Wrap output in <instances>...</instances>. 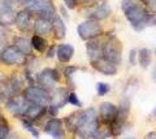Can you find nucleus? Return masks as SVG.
Returning <instances> with one entry per match:
<instances>
[{"instance_id": "obj_43", "label": "nucleus", "mask_w": 156, "mask_h": 139, "mask_svg": "<svg viewBox=\"0 0 156 139\" xmlns=\"http://www.w3.org/2000/svg\"><path fill=\"white\" fill-rule=\"evenodd\" d=\"M5 44H7V43H5V42H0V55H2V52H3V50H4V48H5V47H7Z\"/></svg>"}, {"instance_id": "obj_31", "label": "nucleus", "mask_w": 156, "mask_h": 139, "mask_svg": "<svg viewBox=\"0 0 156 139\" xmlns=\"http://www.w3.org/2000/svg\"><path fill=\"white\" fill-rule=\"evenodd\" d=\"M143 5L147 8V11L150 13H155L156 14V0H144Z\"/></svg>"}, {"instance_id": "obj_26", "label": "nucleus", "mask_w": 156, "mask_h": 139, "mask_svg": "<svg viewBox=\"0 0 156 139\" xmlns=\"http://www.w3.org/2000/svg\"><path fill=\"white\" fill-rule=\"evenodd\" d=\"M20 122H21V125L23 126V129H25V130H27L34 138L38 139L39 137H41V133H39L38 127L35 126V123H34V122L29 121V120H26V118H21V120H20Z\"/></svg>"}, {"instance_id": "obj_3", "label": "nucleus", "mask_w": 156, "mask_h": 139, "mask_svg": "<svg viewBox=\"0 0 156 139\" xmlns=\"http://www.w3.org/2000/svg\"><path fill=\"white\" fill-rule=\"evenodd\" d=\"M103 56L117 66L122 63V42L113 33H107V39L103 46Z\"/></svg>"}, {"instance_id": "obj_21", "label": "nucleus", "mask_w": 156, "mask_h": 139, "mask_svg": "<svg viewBox=\"0 0 156 139\" xmlns=\"http://www.w3.org/2000/svg\"><path fill=\"white\" fill-rule=\"evenodd\" d=\"M16 92L12 87V83L9 82V79H0V100L3 103H5L8 99L16 96Z\"/></svg>"}, {"instance_id": "obj_36", "label": "nucleus", "mask_w": 156, "mask_h": 139, "mask_svg": "<svg viewBox=\"0 0 156 139\" xmlns=\"http://www.w3.org/2000/svg\"><path fill=\"white\" fill-rule=\"evenodd\" d=\"M64 4L68 9H76V7L78 5L77 0H64Z\"/></svg>"}, {"instance_id": "obj_27", "label": "nucleus", "mask_w": 156, "mask_h": 139, "mask_svg": "<svg viewBox=\"0 0 156 139\" xmlns=\"http://www.w3.org/2000/svg\"><path fill=\"white\" fill-rule=\"evenodd\" d=\"M95 90H96V94L98 96H105L107 94H109V91L112 90L111 85L109 83H105V82H98L95 86Z\"/></svg>"}, {"instance_id": "obj_11", "label": "nucleus", "mask_w": 156, "mask_h": 139, "mask_svg": "<svg viewBox=\"0 0 156 139\" xmlns=\"http://www.w3.org/2000/svg\"><path fill=\"white\" fill-rule=\"evenodd\" d=\"M35 16L27 11L26 8L21 9L16 13V18H14V25L18 29V31L27 34V33L34 31V23H35Z\"/></svg>"}, {"instance_id": "obj_50", "label": "nucleus", "mask_w": 156, "mask_h": 139, "mask_svg": "<svg viewBox=\"0 0 156 139\" xmlns=\"http://www.w3.org/2000/svg\"><path fill=\"white\" fill-rule=\"evenodd\" d=\"M22 139H25V138H22Z\"/></svg>"}, {"instance_id": "obj_32", "label": "nucleus", "mask_w": 156, "mask_h": 139, "mask_svg": "<svg viewBox=\"0 0 156 139\" xmlns=\"http://www.w3.org/2000/svg\"><path fill=\"white\" fill-rule=\"evenodd\" d=\"M8 36H9V31H8L7 26H4V25L0 23V42H5L7 43Z\"/></svg>"}, {"instance_id": "obj_6", "label": "nucleus", "mask_w": 156, "mask_h": 139, "mask_svg": "<svg viewBox=\"0 0 156 139\" xmlns=\"http://www.w3.org/2000/svg\"><path fill=\"white\" fill-rule=\"evenodd\" d=\"M29 56L22 54L13 44L7 46L0 55V63L5 66H25Z\"/></svg>"}, {"instance_id": "obj_19", "label": "nucleus", "mask_w": 156, "mask_h": 139, "mask_svg": "<svg viewBox=\"0 0 156 139\" xmlns=\"http://www.w3.org/2000/svg\"><path fill=\"white\" fill-rule=\"evenodd\" d=\"M52 27H53V39L55 40H62L66 34V26L64 20L61 18L60 14H55L52 18Z\"/></svg>"}, {"instance_id": "obj_18", "label": "nucleus", "mask_w": 156, "mask_h": 139, "mask_svg": "<svg viewBox=\"0 0 156 139\" xmlns=\"http://www.w3.org/2000/svg\"><path fill=\"white\" fill-rule=\"evenodd\" d=\"M74 56V47L69 43H62V44L57 46L56 50V57L61 64H68Z\"/></svg>"}, {"instance_id": "obj_15", "label": "nucleus", "mask_w": 156, "mask_h": 139, "mask_svg": "<svg viewBox=\"0 0 156 139\" xmlns=\"http://www.w3.org/2000/svg\"><path fill=\"white\" fill-rule=\"evenodd\" d=\"M98 114H99V120L101 122L111 125L117 116V105L111 102L100 103L99 109H98Z\"/></svg>"}, {"instance_id": "obj_12", "label": "nucleus", "mask_w": 156, "mask_h": 139, "mask_svg": "<svg viewBox=\"0 0 156 139\" xmlns=\"http://www.w3.org/2000/svg\"><path fill=\"white\" fill-rule=\"evenodd\" d=\"M105 39H107V33H103L100 36L86 42V52L89 61H94L103 56V46Z\"/></svg>"}, {"instance_id": "obj_49", "label": "nucleus", "mask_w": 156, "mask_h": 139, "mask_svg": "<svg viewBox=\"0 0 156 139\" xmlns=\"http://www.w3.org/2000/svg\"><path fill=\"white\" fill-rule=\"evenodd\" d=\"M155 55H156V47H155Z\"/></svg>"}, {"instance_id": "obj_37", "label": "nucleus", "mask_w": 156, "mask_h": 139, "mask_svg": "<svg viewBox=\"0 0 156 139\" xmlns=\"http://www.w3.org/2000/svg\"><path fill=\"white\" fill-rule=\"evenodd\" d=\"M94 3H96V0H77V4H78V5H85V7L92 5Z\"/></svg>"}, {"instance_id": "obj_17", "label": "nucleus", "mask_w": 156, "mask_h": 139, "mask_svg": "<svg viewBox=\"0 0 156 139\" xmlns=\"http://www.w3.org/2000/svg\"><path fill=\"white\" fill-rule=\"evenodd\" d=\"M34 34L44 38H48L51 34H53L52 20H48L44 17H37L35 23H34Z\"/></svg>"}, {"instance_id": "obj_28", "label": "nucleus", "mask_w": 156, "mask_h": 139, "mask_svg": "<svg viewBox=\"0 0 156 139\" xmlns=\"http://www.w3.org/2000/svg\"><path fill=\"white\" fill-rule=\"evenodd\" d=\"M68 104L73 105V107H77V108H82L83 107V104L78 98V95L74 92V91H70L69 92V98H68Z\"/></svg>"}, {"instance_id": "obj_47", "label": "nucleus", "mask_w": 156, "mask_h": 139, "mask_svg": "<svg viewBox=\"0 0 156 139\" xmlns=\"http://www.w3.org/2000/svg\"><path fill=\"white\" fill-rule=\"evenodd\" d=\"M139 2H140V3H143V2H144V0H139Z\"/></svg>"}, {"instance_id": "obj_13", "label": "nucleus", "mask_w": 156, "mask_h": 139, "mask_svg": "<svg viewBox=\"0 0 156 139\" xmlns=\"http://www.w3.org/2000/svg\"><path fill=\"white\" fill-rule=\"evenodd\" d=\"M112 9L109 7V4L103 0L101 3H94L92 5H89L86 8V17L87 18H94V20L101 21L105 20L111 16Z\"/></svg>"}, {"instance_id": "obj_9", "label": "nucleus", "mask_w": 156, "mask_h": 139, "mask_svg": "<svg viewBox=\"0 0 156 139\" xmlns=\"http://www.w3.org/2000/svg\"><path fill=\"white\" fill-rule=\"evenodd\" d=\"M61 82L60 71L55 68H44L41 73L37 74V85L47 91H52Z\"/></svg>"}, {"instance_id": "obj_10", "label": "nucleus", "mask_w": 156, "mask_h": 139, "mask_svg": "<svg viewBox=\"0 0 156 139\" xmlns=\"http://www.w3.org/2000/svg\"><path fill=\"white\" fill-rule=\"evenodd\" d=\"M43 133L50 135L52 139H66V129L64 120L60 117H52L44 123Z\"/></svg>"}, {"instance_id": "obj_41", "label": "nucleus", "mask_w": 156, "mask_h": 139, "mask_svg": "<svg viewBox=\"0 0 156 139\" xmlns=\"http://www.w3.org/2000/svg\"><path fill=\"white\" fill-rule=\"evenodd\" d=\"M148 117H150V120H156V107H155L154 111L150 113V116H148Z\"/></svg>"}, {"instance_id": "obj_40", "label": "nucleus", "mask_w": 156, "mask_h": 139, "mask_svg": "<svg viewBox=\"0 0 156 139\" xmlns=\"http://www.w3.org/2000/svg\"><path fill=\"white\" fill-rule=\"evenodd\" d=\"M150 26H155V27H156V14H155V13H152V16H151Z\"/></svg>"}, {"instance_id": "obj_5", "label": "nucleus", "mask_w": 156, "mask_h": 139, "mask_svg": "<svg viewBox=\"0 0 156 139\" xmlns=\"http://www.w3.org/2000/svg\"><path fill=\"white\" fill-rule=\"evenodd\" d=\"M23 8L30 11L35 17H44L48 20H52L56 14V7L52 0H29Z\"/></svg>"}, {"instance_id": "obj_48", "label": "nucleus", "mask_w": 156, "mask_h": 139, "mask_svg": "<svg viewBox=\"0 0 156 139\" xmlns=\"http://www.w3.org/2000/svg\"><path fill=\"white\" fill-rule=\"evenodd\" d=\"M96 2H103V0H96Z\"/></svg>"}, {"instance_id": "obj_42", "label": "nucleus", "mask_w": 156, "mask_h": 139, "mask_svg": "<svg viewBox=\"0 0 156 139\" xmlns=\"http://www.w3.org/2000/svg\"><path fill=\"white\" fill-rule=\"evenodd\" d=\"M60 11H61V14H62V17H64L65 20H68V18H69V16H68V14H66L65 9H64V8H60Z\"/></svg>"}, {"instance_id": "obj_35", "label": "nucleus", "mask_w": 156, "mask_h": 139, "mask_svg": "<svg viewBox=\"0 0 156 139\" xmlns=\"http://www.w3.org/2000/svg\"><path fill=\"white\" fill-rule=\"evenodd\" d=\"M56 50H57V46H52V47H48V50L46 51V57L47 59H52L53 56L56 55Z\"/></svg>"}, {"instance_id": "obj_23", "label": "nucleus", "mask_w": 156, "mask_h": 139, "mask_svg": "<svg viewBox=\"0 0 156 139\" xmlns=\"http://www.w3.org/2000/svg\"><path fill=\"white\" fill-rule=\"evenodd\" d=\"M152 61V52L148 48H140L138 51V64L143 69H147Z\"/></svg>"}, {"instance_id": "obj_16", "label": "nucleus", "mask_w": 156, "mask_h": 139, "mask_svg": "<svg viewBox=\"0 0 156 139\" xmlns=\"http://www.w3.org/2000/svg\"><path fill=\"white\" fill-rule=\"evenodd\" d=\"M69 92L70 90L68 87H57L53 89L52 91H50L51 94V104L53 107H57L58 109L64 108L68 104V98H69Z\"/></svg>"}, {"instance_id": "obj_44", "label": "nucleus", "mask_w": 156, "mask_h": 139, "mask_svg": "<svg viewBox=\"0 0 156 139\" xmlns=\"http://www.w3.org/2000/svg\"><path fill=\"white\" fill-rule=\"evenodd\" d=\"M152 79H154L155 82H156V69L154 70V73H152Z\"/></svg>"}, {"instance_id": "obj_20", "label": "nucleus", "mask_w": 156, "mask_h": 139, "mask_svg": "<svg viewBox=\"0 0 156 139\" xmlns=\"http://www.w3.org/2000/svg\"><path fill=\"white\" fill-rule=\"evenodd\" d=\"M13 46L17 47L26 56H31L33 54L31 39H27L26 36H13Z\"/></svg>"}, {"instance_id": "obj_29", "label": "nucleus", "mask_w": 156, "mask_h": 139, "mask_svg": "<svg viewBox=\"0 0 156 139\" xmlns=\"http://www.w3.org/2000/svg\"><path fill=\"white\" fill-rule=\"evenodd\" d=\"M77 70H80V66H77V65H66L64 68V70H62V75H64L66 79H72L73 74H74Z\"/></svg>"}, {"instance_id": "obj_8", "label": "nucleus", "mask_w": 156, "mask_h": 139, "mask_svg": "<svg viewBox=\"0 0 156 139\" xmlns=\"http://www.w3.org/2000/svg\"><path fill=\"white\" fill-rule=\"evenodd\" d=\"M21 95L26 100L31 103H35L43 107H48L51 104V94L50 91H47L44 89H42L41 86H26Z\"/></svg>"}, {"instance_id": "obj_45", "label": "nucleus", "mask_w": 156, "mask_h": 139, "mask_svg": "<svg viewBox=\"0 0 156 139\" xmlns=\"http://www.w3.org/2000/svg\"><path fill=\"white\" fill-rule=\"evenodd\" d=\"M124 139H136V138H134V137H126V138H124Z\"/></svg>"}, {"instance_id": "obj_2", "label": "nucleus", "mask_w": 156, "mask_h": 139, "mask_svg": "<svg viewBox=\"0 0 156 139\" xmlns=\"http://www.w3.org/2000/svg\"><path fill=\"white\" fill-rule=\"evenodd\" d=\"M121 9L130 26L136 33L143 31L146 27L150 26L152 13L147 11L143 3L136 2V0H121Z\"/></svg>"}, {"instance_id": "obj_38", "label": "nucleus", "mask_w": 156, "mask_h": 139, "mask_svg": "<svg viewBox=\"0 0 156 139\" xmlns=\"http://www.w3.org/2000/svg\"><path fill=\"white\" fill-rule=\"evenodd\" d=\"M5 126H9V122H8L7 117L0 112V127H5Z\"/></svg>"}, {"instance_id": "obj_1", "label": "nucleus", "mask_w": 156, "mask_h": 139, "mask_svg": "<svg viewBox=\"0 0 156 139\" xmlns=\"http://www.w3.org/2000/svg\"><path fill=\"white\" fill-rule=\"evenodd\" d=\"M66 131L78 139H94V133L100 120L95 108H78L62 118Z\"/></svg>"}, {"instance_id": "obj_14", "label": "nucleus", "mask_w": 156, "mask_h": 139, "mask_svg": "<svg viewBox=\"0 0 156 139\" xmlns=\"http://www.w3.org/2000/svg\"><path fill=\"white\" fill-rule=\"evenodd\" d=\"M90 65L94 70L99 71V73L103 75H108V77H113L117 74V71H119L117 65H115L108 59H105L104 56H101L94 61H90Z\"/></svg>"}, {"instance_id": "obj_33", "label": "nucleus", "mask_w": 156, "mask_h": 139, "mask_svg": "<svg viewBox=\"0 0 156 139\" xmlns=\"http://www.w3.org/2000/svg\"><path fill=\"white\" fill-rule=\"evenodd\" d=\"M58 111H60V109H58L57 107H53V105H48L47 107V116L48 117H57V114H58Z\"/></svg>"}, {"instance_id": "obj_30", "label": "nucleus", "mask_w": 156, "mask_h": 139, "mask_svg": "<svg viewBox=\"0 0 156 139\" xmlns=\"http://www.w3.org/2000/svg\"><path fill=\"white\" fill-rule=\"evenodd\" d=\"M136 63H138V50L133 48L129 52V64L130 66H135Z\"/></svg>"}, {"instance_id": "obj_46", "label": "nucleus", "mask_w": 156, "mask_h": 139, "mask_svg": "<svg viewBox=\"0 0 156 139\" xmlns=\"http://www.w3.org/2000/svg\"><path fill=\"white\" fill-rule=\"evenodd\" d=\"M0 111H2V100H0Z\"/></svg>"}, {"instance_id": "obj_39", "label": "nucleus", "mask_w": 156, "mask_h": 139, "mask_svg": "<svg viewBox=\"0 0 156 139\" xmlns=\"http://www.w3.org/2000/svg\"><path fill=\"white\" fill-rule=\"evenodd\" d=\"M144 139H156V131H150L146 134Z\"/></svg>"}, {"instance_id": "obj_7", "label": "nucleus", "mask_w": 156, "mask_h": 139, "mask_svg": "<svg viewBox=\"0 0 156 139\" xmlns=\"http://www.w3.org/2000/svg\"><path fill=\"white\" fill-rule=\"evenodd\" d=\"M77 33L82 40H91L94 38L100 36L104 33L103 26H101L100 21L94 20V18H87L83 22H81L77 26Z\"/></svg>"}, {"instance_id": "obj_25", "label": "nucleus", "mask_w": 156, "mask_h": 139, "mask_svg": "<svg viewBox=\"0 0 156 139\" xmlns=\"http://www.w3.org/2000/svg\"><path fill=\"white\" fill-rule=\"evenodd\" d=\"M16 13L13 11H0V23L4 26H9L14 23Z\"/></svg>"}, {"instance_id": "obj_4", "label": "nucleus", "mask_w": 156, "mask_h": 139, "mask_svg": "<svg viewBox=\"0 0 156 139\" xmlns=\"http://www.w3.org/2000/svg\"><path fill=\"white\" fill-rule=\"evenodd\" d=\"M130 99L124 98L121 99V102L117 105V116L115 121L111 123V134L112 138H117L121 135V133L124 131V127L128 123V118L130 116Z\"/></svg>"}, {"instance_id": "obj_24", "label": "nucleus", "mask_w": 156, "mask_h": 139, "mask_svg": "<svg viewBox=\"0 0 156 139\" xmlns=\"http://www.w3.org/2000/svg\"><path fill=\"white\" fill-rule=\"evenodd\" d=\"M108 138H112L111 126L108 123H104V122L100 121L95 133H94V139H108Z\"/></svg>"}, {"instance_id": "obj_34", "label": "nucleus", "mask_w": 156, "mask_h": 139, "mask_svg": "<svg viewBox=\"0 0 156 139\" xmlns=\"http://www.w3.org/2000/svg\"><path fill=\"white\" fill-rule=\"evenodd\" d=\"M11 134V125L5 127H0V139H7Z\"/></svg>"}, {"instance_id": "obj_22", "label": "nucleus", "mask_w": 156, "mask_h": 139, "mask_svg": "<svg viewBox=\"0 0 156 139\" xmlns=\"http://www.w3.org/2000/svg\"><path fill=\"white\" fill-rule=\"evenodd\" d=\"M31 46H33V50L37 51L38 54H46V51L48 50V47H50L47 38L37 35V34H34L31 36Z\"/></svg>"}]
</instances>
